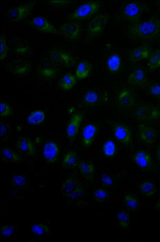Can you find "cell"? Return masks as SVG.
Wrapping results in <instances>:
<instances>
[{"label":"cell","instance_id":"1","mask_svg":"<svg viewBox=\"0 0 160 242\" xmlns=\"http://www.w3.org/2000/svg\"><path fill=\"white\" fill-rule=\"evenodd\" d=\"M129 33L132 38L142 40H152L160 38V19L152 17L145 21L132 23Z\"/></svg>","mask_w":160,"mask_h":242},{"label":"cell","instance_id":"2","mask_svg":"<svg viewBox=\"0 0 160 242\" xmlns=\"http://www.w3.org/2000/svg\"><path fill=\"white\" fill-rule=\"evenodd\" d=\"M36 3L35 1H31L10 8L7 13L8 18L13 23L25 19L32 11Z\"/></svg>","mask_w":160,"mask_h":242},{"label":"cell","instance_id":"3","mask_svg":"<svg viewBox=\"0 0 160 242\" xmlns=\"http://www.w3.org/2000/svg\"><path fill=\"white\" fill-rule=\"evenodd\" d=\"M148 9V5L144 3L132 2L125 6L123 13L126 18L133 23L139 22L142 13Z\"/></svg>","mask_w":160,"mask_h":242},{"label":"cell","instance_id":"4","mask_svg":"<svg viewBox=\"0 0 160 242\" xmlns=\"http://www.w3.org/2000/svg\"><path fill=\"white\" fill-rule=\"evenodd\" d=\"M100 7L96 2H91L81 5L69 16L71 19H82L89 18L96 12Z\"/></svg>","mask_w":160,"mask_h":242},{"label":"cell","instance_id":"5","mask_svg":"<svg viewBox=\"0 0 160 242\" xmlns=\"http://www.w3.org/2000/svg\"><path fill=\"white\" fill-rule=\"evenodd\" d=\"M135 115L138 120L144 121L157 119L160 117V111L151 105H142L137 109Z\"/></svg>","mask_w":160,"mask_h":242},{"label":"cell","instance_id":"6","mask_svg":"<svg viewBox=\"0 0 160 242\" xmlns=\"http://www.w3.org/2000/svg\"><path fill=\"white\" fill-rule=\"evenodd\" d=\"M30 24L36 30L42 32L59 34V31L47 19L42 16H37L30 21Z\"/></svg>","mask_w":160,"mask_h":242},{"label":"cell","instance_id":"7","mask_svg":"<svg viewBox=\"0 0 160 242\" xmlns=\"http://www.w3.org/2000/svg\"><path fill=\"white\" fill-rule=\"evenodd\" d=\"M50 58L53 62L67 67H71L75 65V59L68 53L59 49H54L50 52Z\"/></svg>","mask_w":160,"mask_h":242},{"label":"cell","instance_id":"8","mask_svg":"<svg viewBox=\"0 0 160 242\" xmlns=\"http://www.w3.org/2000/svg\"><path fill=\"white\" fill-rule=\"evenodd\" d=\"M113 132L116 138L121 143L128 145L132 141L131 132L128 126L122 124H118L113 127Z\"/></svg>","mask_w":160,"mask_h":242},{"label":"cell","instance_id":"9","mask_svg":"<svg viewBox=\"0 0 160 242\" xmlns=\"http://www.w3.org/2000/svg\"><path fill=\"white\" fill-rule=\"evenodd\" d=\"M132 159L135 164L140 169L145 170H150L152 166V161L149 153L144 150L136 152L132 156Z\"/></svg>","mask_w":160,"mask_h":242},{"label":"cell","instance_id":"10","mask_svg":"<svg viewBox=\"0 0 160 242\" xmlns=\"http://www.w3.org/2000/svg\"><path fill=\"white\" fill-rule=\"evenodd\" d=\"M83 118V114L78 112L74 114L69 121L66 128V132L70 141H73L76 137Z\"/></svg>","mask_w":160,"mask_h":242},{"label":"cell","instance_id":"11","mask_svg":"<svg viewBox=\"0 0 160 242\" xmlns=\"http://www.w3.org/2000/svg\"><path fill=\"white\" fill-rule=\"evenodd\" d=\"M98 127L96 124L89 123L83 128L82 132V140L84 147H89L95 139L98 132Z\"/></svg>","mask_w":160,"mask_h":242},{"label":"cell","instance_id":"12","mask_svg":"<svg viewBox=\"0 0 160 242\" xmlns=\"http://www.w3.org/2000/svg\"><path fill=\"white\" fill-rule=\"evenodd\" d=\"M138 134L140 140L148 144H153L157 135L156 131L153 128L142 124L138 126Z\"/></svg>","mask_w":160,"mask_h":242},{"label":"cell","instance_id":"13","mask_svg":"<svg viewBox=\"0 0 160 242\" xmlns=\"http://www.w3.org/2000/svg\"><path fill=\"white\" fill-rule=\"evenodd\" d=\"M18 150L22 153L28 156L35 155L37 149L34 143L29 138L21 137L18 139L16 143Z\"/></svg>","mask_w":160,"mask_h":242},{"label":"cell","instance_id":"14","mask_svg":"<svg viewBox=\"0 0 160 242\" xmlns=\"http://www.w3.org/2000/svg\"><path fill=\"white\" fill-rule=\"evenodd\" d=\"M42 153L43 156L47 161L50 163H53L58 159L59 148L55 143L49 141L44 144Z\"/></svg>","mask_w":160,"mask_h":242},{"label":"cell","instance_id":"15","mask_svg":"<svg viewBox=\"0 0 160 242\" xmlns=\"http://www.w3.org/2000/svg\"><path fill=\"white\" fill-rule=\"evenodd\" d=\"M108 20V17L105 14L97 15L89 22L88 27V32L92 35L99 34L105 27Z\"/></svg>","mask_w":160,"mask_h":242},{"label":"cell","instance_id":"16","mask_svg":"<svg viewBox=\"0 0 160 242\" xmlns=\"http://www.w3.org/2000/svg\"><path fill=\"white\" fill-rule=\"evenodd\" d=\"M61 33L66 37L70 40L77 38L81 30L80 26L77 23L67 22L62 24L60 26Z\"/></svg>","mask_w":160,"mask_h":242},{"label":"cell","instance_id":"17","mask_svg":"<svg viewBox=\"0 0 160 242\" xmlns=\"http://www.w3.org/2000/svg\"><path fill=\"white\" fill-rule=\"evenodd\" d=\"M135 98L132 93L128 89H124L119 94L117 102L119 107L126 109L132 107L134 104Z\"/></svg>","mask_w":160,"mask_h":242},{"label":"cell","instance_id":"18","mask_svg":"<svg viewBox=\"0 0 160 242\" xmlns=\"http://www.w3.org/2000/svg\"><path fill=\"white\" fill-rule=\"evenodd\" d=\"M7 67L13 73L18 75H22L29 71L30 66V64L26 61L16 60L8 63Z\"/></svg>","mask_w":160,"mask_h":242},{"label":"cell","instance_id":"19","mask_svg":"<svg viewBox=\"0 0 160 242\" xmlns=\"http://www.w3.org/2000/svg\"><path fill=\"white\" fill-rule=\"evenodd\" d=\"M149 48L146 46H141L131 51L128 55L129 61L133 63L147 58L150 54Z\"/></svg>","mask_w":160,"mask_h":242},{"label":"cell","instance_id":"20","mask_svg":"<svg viewBox=\"0 0 160 242\" xmlns=\"http://www.w3.org/2000/svg\"><path fill=\"white\" fill-rule=\"evenodd\" d=\"M128 81L131 85L142 86L146 84L147 80L144 71L141 68H138L131 73L128 77Z\"/></svg>","mask_w":160,"mask_h":242},{"label":"cell","instance_id":"21","mask_svg":"<svg viewBox=\"0 0 160 242\" xmlns=\"http://www.w3.org/2000/svg\"><path fill=\"white\" fill-rule=\"evenodd\" d=\"M83 176L89 181H93L95 167L89 162L83 160L79 161L77 165Z\"/></svg>","mask_w":160,"mask_h":242},{"label":"cell","instance_id":"22","mask_svg":"<svg viewBox=\"0 0 160 242\" xmlns=\"http://www.w3.org/2000/svg\"><path fill=\"white\" fill-rule=\"evenodd\" d=\"M1 156L3 161L8 163H17L22 160L21 157L19 154L7 147L1 149Z\"/></svg>","mask_w":160,"mask_h":242},{"label":"cell","instance_id":"23","mask_svg":"<svg viewBox=\"0 0 160 242\" xmlns=\"http://www.w3.org/2000/svg\"><path fill=\"white\" fill-rule=\"evenodd\" d=\"M139 191L143 196L150 197L153 196L157 191V187L152 181L145 180L142 182L139 186Z\"/></svg>","mask_w":160,"mask_h":242},{"label":"cell","instance_id":"24","mask_svg":"<svg viewBox=\"0 0 160 242\" xmlns=\"http://www.w3.org/2000/svg\"><path fill=\"white\" fill-rule=\"evenodd\" d=\"M79 161L78 157L76 152L74 151H70L64 156L62 166L65 169L72 168L78 165Z\"/></svg>","mask_w":160,"mask_h":242},{"label":"cell","instance_id":"25","mask_svg":"<svg viewBox=\"0 0 160 242\" xmlns=\"http://www.w3.org/2000/svg\"><path fill=\"white\" fill-rule=\"evenodd\" d=\"M86 194V190L84 186L79 183L76 188L66 196L73 202H77L78 205H81L82 199Z\"/></svg>","mask_w":160,"mask_h":242},{"label":"cell","instance_id":"26","mask_svg":"<svg viewBox=\"0 0 160 242\" xmlns=\"http://www.w3.org/2000/svg\"><path fill=\"white\" fill-rule=\"evenodd\" d=\"M92 68V65L87 61H82L78 65L75 72L76 77L84 79L88 76Z\"/></svg>","mask_w":160,"mask_h":242},{"label":"cell","instance_id":"27","mask_svg":"<svg viewBox=\"0 0 160 242\" xmlns=\"http://www.w3.org/2000/svg\"><path fill=\"white\" fill-rule=\"evenodd\" d=\"M123 200L125 206L130 211H134L140 206V203L138 199L130 193L124 194L123 196Z\"/></svg>","mask_w":160,"mask_h":242},{"label":"cell","instance_id":"28","mask_svg":"<svg viewBox=\"0 0 160 242\" xmlns=\"http://www.w3.org/2000/svg\"><path fill=\"white\" fill-rule=\"evenodd\" d=\"M76 82V77L71 73H68L60 79L58 85L62 89L68 90L72 89Z\"/></svg>","mask_w":160,"mask_h":242},{"label":"cell","instance_id":"29","mask_svg":"<svg viewBox=\"0 0 160 242\" xmlns=\"http://www.w3.org/2000/svg\"><path fill=\"white\" fill-rule=\"evenodd\" d=\"M79 184L78 181L75 177H69L63 183L61 188V192L66 196L73 191Z\"/></svg>","mask_w":160,"mask_h":242},{"label":"cell","instance_id":"30","mask_svg":"<svg viewBox=\"0 0 160 242\" xmlns=\"http://www.w3.org/2000/svg\"><path fill=\"white\" fill-rule=\"evenodd\" d=\"M45 118L44 112L41 110H37L32 112L29 114L27 121L31 125H37L42 123Z\"/></svg>","mask_w":160,"mask_h":242},{"label":"cell","instance_id":"31","mask_svg":"<svg viewBox=\"0 0 160 242\" xmlns=\"http://www.w3.org/2000/svg\"><path fill=\"white\" fill-rule=\"evenodd\" d=\"M121 60L119 55L113 54L110 55L107 60V66L109 70L111 72L115 73L120 69Z\"/></svg>","mask_w":160,"mask_h":242},{"label":"cell","instance_id":"32","mask_svg":"<svg viewBox=\"0 0 160 242\" xmlns=\"http://www.w3.org/2000/svg\"><path fill=\"white\" fill-rule=\"evenodd\" d=\"M102 150L104 155L107 157L111 158L116 154L117 148L115 142L112 140H108L103 144Z\"/></svg>","mask_w":160,"mask_h":242},{"label":"cell","instance_id":"33","mask_svg":"<svg viewBox=\"0 0 160 242\" xmlns=\"http://www.w3.org/2000/svg\"><path fill=\"white\" fill-rule=\"evenodd\" d=\"M117 221L119 225L124 229L128 228L130 223V216L129 213L125 210L119 212L117 216Z\"/></svg>","mask_w":160,"mask_h":242},{"label":"cell","instance_id":"34","mask_svg":"<svg viewBox=\"0 0 160 242\" xmlns=\"http://www.w3.org/2000/svg\"><path fill=\"white\" fill-rule=\"evenodd\" d=\"M98 94L95 91H89L84 95L83 100L84 103L88 105H93L98 103L100 99Z\"/></svg>","mask_w":160,"mask_h":242},{"label":"cell","instance_id":"35","mask_svg":"<svg viewBox=\"0 0 160 242\" xmlns=\"http://www.w3.org/2000/svg\"><path fill=\"white\" fill-rule=\"evenodd\" d=\"M148 66L150 70H154L160 67V50L153 52L149 60Z\"/></svg>","mask_w":160,"mask_h":242},{"label":"cell","instance_id":"36","mask_svg":"<svg viewBox=\"0 0 160 242\" xmlns=\"http://www.w3.org/2000/svg\"><path fill=\"white\" fill-rule=\"evenodd\" d=\"M108 191L103 188H99L96 189L93 192V198L99 203L104 202L108 199Z\"/></svg>","mask_w":160,"mask_h":242},{"label":"cell","instance_id":"37","mask_svg":"<svg viewBox=\"0 0 160 242\" xmlns=\"http://www.w3.org/2000/svg\"><path fill=\"white\" fill-rule=\"evenodd\" d=\"M13 49L16 53L19 55H24L29 51L30 47L25 41L21 40L18 41L15 46H14Z\"/></svg>","mask_w":160,"mask_h":242},{"label":"cell","instance_id":"38","mask_svg":"<svg viewBox=\"0 0 160 242\" xmlns=\"http://www.w3.org/2000/svg\"><path fill=\"white\" fill-rule=\"evenodd\" d=\"M32 231L34 234L41 235L48 233L49 229L48 226L41 223H36L33 225L32 227Z\"/></svg>","mask_w":160,"mask_h":242},{"label":"cell","instance_id":"39","mask_svg":"<svg viewBox=\"0 0 160 242\" xmlns=\"http://www.w3.org/2000/svg\"><path fill=\"white\" fill-rule=\"evenodd\" d=\"M1 54L0 60L2 61L7 56L8 46L7 43L5 36L2 34L0 37Z\"/></svg>","mask_w":160,"mask_h":242},{"label":"cell","instance_id":"40","mask_svg":"<svg viewBox=\"0 0 160 242\" xmlns=\"http://www.w3.org/2000/svg\"><path fill=\"white\" fill-rule=\"evenodd\" d=\"M56 70L51 67H46L40 70V74L45 78L51 79L55 77L57 74Z\"/></svg>","mask_w":160,"mask_h":242},{"label":"cell","instance_id":"41","mask_svg":"<svg viewBox=\"0 0 160 242\" xmlns=\"http://www.w3.org/2000/svg\"><path fill=\"white\" fill-rule=\"evenodd\" d=\"M0 107V115L1 117H5L10 116L12 115V110L8 104L3 102H1Z\"/></svg>","mask_w":160,"mask_h":242},{"label":"cell","instance_id":"42","mask_svg":"<svg viewBox=\"0 0 160 242\" xmlns=\"http://www.w3.org/2000/svg\"><path fill=\"white\" fill-rule=\"evenodd\" d=\"M101 181L102 185L106 188L110 187L113 184L112 178L106 174H103L101 175Z\"/></svg>","mask_w":160,"mask_h":242},{"label":"cell","instance_id":"43","mask_svg":"<svg viewBox=\"0 0 160 242\" xmlns=\"http://www.w3.org/2000/svg\"><path fill=\"white\" fill-rule=\"evenodd\" d=\"M12 184L18 186H22L26 183V179L23 176L21 175L14 176L12 179Z\"/></svg>","mask_w":160,"mask_h":242},{"label":"cell","instance_id":"44","mask_svg":"<svg viewBox=\"0 0 160 242\" xmlns=\"http://www.w3.org/2000/svg\"><path fill=\"white\" fill-rule=\"evenodd\" d=\"M149 91L153 96L160 99V85L158 84L152 85L149 88Z\"/></svg>","mask_w":160,"mask_h":242},{"label":"cell","instance_id":"45","mask_svg":"<svg viewBox=\"0 0 160 242\" xmlns=\"http://www.w3.org/2000/svg\"><path fill=\"white\" fill-rule=\"evenodd\" d=\"M14 230V228L12 226L6 225L2 227L1 229V233L2 235L7 237L12 234Z\"/></svg>","mask_w":160,"mask_h":242},{"label":"cell","instance_id":"46","mask_svg":"<svg viewBox=\"0 0 160 242\" xmlns=\"http://www.w3.org/2000/svg\"><path fill=\"white\" fill-rule=\"evenodd\" d=\"M48 2L51 5L56 7H60L69 3L70 1L67 0H49Z\"/></svg>","mask_w":160,"mask_h":242},{"label":"cell","instance_id":"47","mask_svg":"<svg viewBox=\"0 0 160 242\" xmlns=\"http://www.w3.org/2000/svg\"><path fill=\"white\" fill-rule=\"evenodd\" d=\"M8 126L4 123L1 122V137L5 136L8 132Z\"/></svg>","mask_w":160,"mask_h":242},{"label":"cell","instance_id":"48","mask_svg":"<svg viewBox=\"0 0 160 242\" xmlns=\"http://www.w3.org/2000/svg\"><path fill=\"white\" fill-rule=\"evenodd\" d=\"M154 208L156 210L160 211V197L155 204Z\"/></svg>","mask_w":160,"mask_h":242},{"label":"cell","instance_id":"49","mask_svg":"<svg viewBox=\"0 0 160 242\" xmlns=\"http://www.w3.org/2000/svg\"><path fill=\"white\" fill-rule=\"evenodd\" d=\"M157 157L159 162L160 164V145L158 148L157 151Z\"/></svg>","mask_w":160,"mask_h":242},{"label":"cell","instance_id":"50","mask_svg":"<svg viewBox=\"0 0 160 242\" xmlns=\"http://www.w3.org/2000/svg\"><path fill=\"white\" fill-rule=\"evenodd\" d=\"M74 110V108L73 107H71L68 110V112L69 113H71L73 112Z\"/></svg>","mask_w":160,"mask_h":242},{"label":"cell","instance_id":"51","mask_svg":"<svg viewBox=\"0 0 160 242\" xmlns=\"http://www.w3.org/2000/svg\"><path fill=\"white\" fill-rule=\"evenodd\" d=\"M158 3H159L160 4V1H158Z\"/></svg>","mask_w":160,"mask_h":242}]
</instances>
